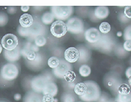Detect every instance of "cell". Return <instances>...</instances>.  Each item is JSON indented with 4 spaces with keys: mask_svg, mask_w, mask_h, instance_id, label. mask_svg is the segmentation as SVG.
Wrapping results in <instances>:
<instances>
[{
    "mask_svg": "<svg viewBox=\"0 0 131 102\" xmlns=\"http://www.w3.org/2000/svg\"><path fill=\"white\" fill-rule=\"evenodd\" d=\"M86 90L85 94L79 97L83 101L96 102L101 96V90L96 82L94 81H85Z\"/></svg>",
    "mask_w": 131,
    "mask_h": 102,
    "instance_id": "cell-1",
    "label": "cell"
},
{
    "mask_svg": "<svg viewBox=\"0 0 131 102\" xmlns=\"http://www.w3.org/2000/svg\"><path fill=\"white\" fill-rule=\"evenodd\" d=\"M49 82H54L52 75L49 72H45L31 78L30 81V87L33 92L41 94L42 93L45 84Z\"/></svg>",
    "mask_w": 131,
    "mask_h": 102,
    "instance_id": "cell-2",
    "label": "cell"
},
{
    "mask_svg": "<svg viewBox=\"0 0 131 102\" xmlns=\"http://www.w3.org/2000/svg\"><path fill=\"white\" fill-rule=\"evenodd\" d=\"M1 77L4 80L13 81L19 75V67L16 63H7L3 65L0 71Z\"/></svg>",
    "mask_w": 131,
    "mask_h": 102,
    "instance_id": "cell-3",
    "label": "cell"
},
{
    "mask_svg": "<svg viewBox=\"0 0 131 102\" xmlns=\"http://www.w3.org/2000/svg\"><path fill=\"white\" fill-rule=\"evenodd\" d=\"M51 12L57 21H66L71 18L73 13V6H51Z\"/></svg>",
    "mask_w": 131,
    "mask_h": 102,
    "instance_id": "cell-4",
    "label": "cell"
},
{
    "mask_svg": "<svg viewBox=\"0 0 131 102\" xmlns=\"http://www.w3.org/2000/svg\"><path fill=\"white\" fill-rule=\"evenodd\" d=\"M114 37L109 34L102 35L100 40L94 45H91L92 48H96L97 50H100L104 53L110 52L115 47Z\"/></svg>",
    "mask_w": 131,
    "mask_h": 102,
    "instance_id": "cell-5",
    "label": "cell"
},
{
    "mask_svg": "<svg viewBox=\"0 0 131 102\" xmlns=\"http://www.w3.org/2000/svg\"><path fill=\"white\" fill-rule=\"evenodd\" d=\"M68 32L72 34L79 35L83 33L84 23L83 20L78 17H73L69 18L66 23Z\"/></svg>",
    "mask_w": 131,
    "mask_h": 102,
    "instance_id": "cell-6",
    "label": "cell"
},
{
    "mask_svg": "<svg viewBox=\"0 0 131 102\" xmlns=\"http://www.w3.org/2000/svg\"><path fill=\"white\" fill-rule=\"evenodd\" d=\"M47 27L45 25L41 23V21L39 20H36L34 21V23L29 28L30 33V38L29 39V41L31 42L34 41L35 38L39 36H45V34H47Z\"/></svg>",
    "mask_w": 131,
    "mask_h": 102,
    "instance_id": "cell-7",
    "label": "cell"
},
{
    "mask_svg": "<svg viewBox=\"0 0 131 102\" xmlns=\"http://www.w3.org/2000/svg\"><path fill=\"white\" fill-rule=\"evenodd\" d=\"M50 32L53 36L60 38L65 36L68 32L67 26L64 21H55L51 24Z\"/></svg>",
    "mask_w": 131,
    "mask_h": 102,
    "instance_id": "cell-8",
    "label": "cell"
},
{
    "mask_svg": "<svg viewBox=\"0 0 131 102\" xmlns=\"http://www.w3.org/2000/svg\"><path fill=\"white\" fill-rule=\"evenodd\" d=\"M1 43L5 50L11 51L18 46V39L15 34H7L2 38Z\"/></svg>",
    "mask_w": 131,
    "mask_h": 102,
    "instance_id": "cell-9",
    "label": "cell"
},
{
    "mask_svg": "<svg viewBox=\"0 0 131 102\" xmlns=\"http://www.w3.org/2000/svg\"><path fill=\"white\" fill-rule=\"evenodd\" d=\"M72 66L71 64L68 63L65 60H60V63L56 69H52V74L55 77L60 78V79H64V76L68 71H72Z\"/></svg>",
    "mask_w": 131,
    "mask_h": 102,
    "instance_id": "cell-10",
    "label": "cell"
},
{
    "mask_svg": "<svg viewBox=\"0 0 131 102\" xmlns=\"http://www.w3.org/2000/svg\"><path fill=\"white\" fill-rule=\"evenodd\" d=\"M104 82L107 88L116 92L119 86L122 84L121 78L115 73L107 74L104 78Z\"/></svg>",
    "mask_w": 131,
    "mask_h": 102,
    "instance_id": "cell-11",
    "label": "cell"
},
{
    "mask_svg": "<svg viewBox=\"0 0 131 102\" xmlns=\"http://www.w3.org/2000/svg\"><path fill=\"white\" fill-rule=\"evenodd\" d=\"M85 39L91 45H94L100 40L102 35L100 31L96 28H90L84 33Z\"/></svg>",
    "mask_w": 131,
    "mask_h": 102,
    "instance_id": "cell-12",
    "label": "cell"
},
{
    "mask_svg": "<svg viewBox=\"0 0 131 102\" xmlns=\"http://www.w3.org/2000/svg\"><path fill=\"white\" fill-rule=\"evenodd\" d=\"M64 59L69 63H73L78 61L79 58V53L75 47H70L65 50L64 53Z\"/></svg>",
    "mask_w": 131,
    "mask_h": 102,
    "instance_id": "cell-13",
    "label": "cell"
},
{
    "mask_svg": "<svg viewBox=\"0 0 131 102\" xmlns=\"http://www.w3.org/2000/svg\"><path fill=\"white\" fill-rule=\"evenodd\" d=\"M45 62V57L41 53L38 52L34 60L32 61H26V64L29 68L31 69L32 70H36H36H39V69H41L44 66Z\"/></svg>",
    "mask_w": 131,
    "mask_h": 102,
    "instance_id": "cell-14",
    "label": "cell"
},
{
    "mask_svg": "<svg viewBox=\"0 0 131 102\" xmlns=\"http://www.w3.org/2000/svg\"><path fill=\"white\" fill-rule=\"evenodd\" d=\"M21 55V48L18 46L15 50L11 51L5 50L4 51V57L7 61L9 62H15L19 60Z\"/></svg>",
    "mask_w": 131,
    "mask_h": 102,
    "instance_id": "cell-15",
    "label": "cell"
},
{
    "mask_svg": "<svg viewBox=\"0 0 131 102\" xmlns=\"http://www.w3.org/2000/svg\"><path fill=\"white\" fill-rule=\"evenodd\" d=\"M110 14V10L106 6H98L95 7L92 16L96 18V21L107 18Z\"/></svg>",
    "mask_w": 131,
    "mask_h": 102,
    "instance_id": "cell-16",
    "label": "cell"
},
{
    "mask_svg": "<svg viewBox=\"0 0 131 102\" xmlns=\"http://www.w3.org/2000/svg\"><path fill=\"white\" fill-rule=\"evenodd\" d=\"M79 53V58L78 60L79 63H85L91 58V51L88 47L84 45H79L77 48Z\"/></svg>",
    "mask_w": 131,
    "mask_h": 102,
    "instance_id": "cell-17",
    "label": "cell"
},
{
    "mask_svg": "<svg viewBox=\"0 0 131 102\" xmlns=\"http://www.w3.org/2000/svg\"><path fill=\"white\" fill-rule=\"evenodd\" d=\"M43 95H51L54 97L58 94V87L57 84L54 82H49L47 83L42 91Z\"/></svg>",
    "mask_w": 131,
    "mask_h": 102,
    "instance_id": "cell-18",
    "label": "cell"
},
{
    "mask_svg": "<svg viewBox=\"0 0 131 102\" xmlns=\"http://www.w3.org/2000/svg\"><path fill=\"white\" fill-rule=\"evenodd\" d=\"M34 18L31 15L28 13H24L21 15L19 19L20 26L24 29L30 28L34 23Z\"/></svg>",
    "mask_w": 131,
    "mask_h": 102,
    "instance_id": "cell-19",
    "label": "cell"
},
{
    "mask_svg": "<svg viewBox=\"0 0 131 102\" xmlns=\"http://www.w3.org/2000/svg\"><path fill=\"white\" fill-rule=\"evenodd\" d=\"M24 102H43V101L42 97L39 95V94L30 91L24 96Z\"/></svg>",
    "mask_w": 131,
    "mask_h": 102,
    "instance_id": "cell-20",
    "label": "cell"
},
{
    "mask_svg": "<svg viewBox=\"0 0 131 102\" xmlns=\"http://www.w3.org/2000/svg\"><path fill=\"white\" fill-rule=\"evenodd\" d=\"M41 21L44 25L52 24L54 22V17L51 11H46L41 16Z\"/></svg>",
    "mask_w": 131,
    "mask_h": 102,
    "instance_id": "cell-21",
    "label": "cell"
},
{
    "mask_svg": "<svg viewBox=\"0 0 131 102\" xmlns=\"http://www.w3.org/2000/svg\"><path fill=\"white\" fill-rule=\"evenodd\" d=\"M86 90V86L85 82H78L76 84L73 91L77 96L81 97V96H83L85 94Z\"/></svg>",
    "mask_w": 131,
    "mask_h": 102,
    "instance_id": "cell-22",
    "label": "cell"
},
{
    "mask_svg": "<svg viewBox=\"0 0 131 102\" xmlns=\"http://www.w3.org/2000/svg\"><path fill=\"white\" fill-rule=\"evenodd\" d=\"M62 102H75L76 98L75 95L70 91H66L61 97Z\"/></svg>",
    "mask_w": 131,
    "mask_h": 102,
    "instance_id": "cell-23",
    "label": "cell"
},
{
    "mask_svg": "<svg viewBox=\"0 0 131 102\" xmlns=\"http://www.w3.org/2000/svg\"><path fill=\"white\" fill-rule=\"evenodd\" d=\"M79 75L83 77H89L91 73V69L89 65L86 64L81 65L79 69Z\"/></svg>",
    "mask_w": 131,
    "mask_h": 102,
    "instance_id": "cell-24",
    "label": "cell"
},
{
    "mask_svg": "<svg viewBox=\"0 0 131 102\" xmlns=\"http://www.w3.org/2000/svg\"><path fill=\"white\" fill-rule=\"evenodd\" d=\"M130 92L131 90L129 85H128V84H124V83H122L121 85L119 86L117 90V94L120 95L128 94Z\"/></svg>",
    "mask_w": 131,
    "mask_h": 102,
    "instance_id": "cell-25",
    "label": "cell"
},
{
    "mask_svg": "<svg viewBox=\"0 0 131 102\" xmlns=\"http://www.w3.org/2000/svg\"><path fill=\"white\" fill-rule=\"evenodd\" d=\"M34 44L38 48L44 46L47 44L46 38L44 36H37L34 40Z\"/></svg>",
    "mask_w": 131,
    "mask_h": 102,
    "instance_id": "cell-26",
    "label": "cell"
},
{
    "mask_svg": "<svg viewBox=\"0 0 131 102\" xmlns=\"http://www.w3.org/2000/svg\"><path fill=\"white\" fill-rule=\"evenodd\" d=\"M59 63H60L59 59H58L57 57H55V56L50 57L47 61V64L48 65H49V67L52 69H56V68L58 66Z\"/></svg>",
    "mask_w": 131,
    "mask_h": 102,
    "instance_id": "cell-27",
    "label": "cell"
},
{
    "mask_svg": "<svg viewBox=\"0 0 131 102\" xmlns=\"http://www.w3.org/2000/svg\"><path fill=\"white\" fill-rule=\"evenodd\" d=\"M111 30V26L108 23L103 22L99 26V31L102 34H107Z\"/></svg>",
    "mask_w": 131,
    "mask_h": 102,
    "instance_id": "cell-28",
    "label": "cell"
},
{
    "mask_svg": "<svg viewBox=\"0 0 131 102\" xmlns=\"http://www.w3.org/2000/svg\"><path fill=\"white\" fill-rule=\"evenodd\" d=\"M17 32H18V34L23 38H26L27 39H30V33L29 28L28 29H24L21 26H18V29H17Z\"/></svg>",
    "mask_w": 131,
    "mask_h": 102,
    "instance_id": "cell-29",
    "label": "cell"
},
{
    "mask_svg": "<svg viewBox=\"0 0 131 102\" xmlns=\"http://www.w3.org/2000/svg\"><path fill=\"white\" fill-rule=\"evenodd\" d=\"M76 75L73 71H70L66 74L64 76V80L68 82H73L76 81Z\"/></svg>",
    "mask_w": 131,
    "mask_h": 102,
    "instance_id": "cell-30",
    "label": "cell"
},
{
    "mask_svg": "<svg viewBox=\"0 0 131 102\" xmlns=\"http://www.w3.org/2000/svg\"><path fill=\"white\" fill-rule=\"evenodd\" d=\"M115 101L119 102H131V92L127 95L117 94Z\"/></svg>",
    "mask_w": 131,
    "mask_h": 102,
    "instance_id": "cell-31",
    "label": "cell"
},
{
    "mask_svg": "<svg viewBox=\"0 0 131 102\" xmlns=\"http://www.w3.org/2000/svg\"><path fill=\"white\" fill-rule=\"evenodd\" d=\"M76 84L75 81L73 82H66L63 83V86H64V88L66 90V91H70V92H72V90H74V88Z\"/></svg>",
    "mask_w": 131,
    "mask_h": 102,
    "instance_id": "cell-32",
    "label": "cell"
},
{
    "mask_svg": "<svg viewBox=\"0 0 131 102\" xmlns=\"http://www.w3.org/2000/svg\"><path fill=\"white\" fill-rule=\"evenodd\" d=\"M8 17L5 13H0V26H3L7 23Z\"/></svg>",
    "mask_w": 131,
    "mask_h": 102,
    "instance_id": "cell-33",
    "label": "cell"
},
{
    "mask_svg": "<svg viewBox=\"0 0 131 102\" xmlns=\"http://www.w3.org/2000/svg\"><path fill=\"white\" fill-rule=\"evenodd\" d=\"M124 39L125 40H131V25L128 26L125 29Z\"/></svg>",
    "mask_w": 131,
    "mask_h": 102,
    "instance_id": "cell-34",
    "label": "cell"
},
{
    "mask_svg": "<svg viewBox=\"0 0 131 102\" xmlns=\"http://www.w3.org/2000/svg\"><path fill=\"white\" fill-rule=\"evenodd\" d=\"M123 13L128 19H131V6H127L124 8Z\"/></svg>",
    "mask_w": 131,
    "mask_h": 102,
    "instance_id": "cell-35",
    "label": "cell"
},
{
    "mask_svg": "<svg viewBox=\"0 0 131 102\" xmlns=\"http://www.w3.org/2000/svg\"><path fill=\"white\" fill-rule=\"evenodd\" d=\"M110 99V98H109L108 95L107 94L103 93L102 94H101L100 98L96 102H107Z\"/></svg>",
    "mask_w": 131,
    "mask_h": 102,
    "instance_id": "cell-36",
    "label": "cell"
},
{
    "mask_svg": "<svg viewBox=\"0 0 131 102\" xmlns=\"http://www.w3.org/2000/svg\"><path fill=\"white\" fill-rule=\"evenodd\" d=\"M123 49L126 51H131V40H125L123 44Z\"/></svg>",
    "mask_w": 131,
    "mask_h": 102,
    "instance_id": "cell-37",
    "label": "cell"
},
{
    "mask_svg": "<svg viewBox=\"0 0 131 102\" xmlns=\"http://www.w3.org/2000/svg\"><path fill=\"white\" fill-rule=\"evenodd\" d=\"M54 97L51 95H43L42 97L43 102H54Z\"/></svg>",
    "mask_w": 131,
    "mask_h": 102,
    "instance_id": "cell-38",
    "label": "cell"
},
{
    "mask_svg": "<svg viewBox=\"0 0 131 102\" xmlns=\"http://www.w3.org/2000/svg\"><path fill=\"white\" fill-rule=\"evenodd\" d=\"M119 20L121 21V23H128L129 19L127 18V17H125V15H124L123 13H119V17H118Z\"/></svg>",
    "mask_w": 131,
    "mask_h": 102,
    "instance_id": "cell-39",
    "label": "cell"
},
{
    "mask_svg": "<svg viewBox=\"0 0 131 102\" xmlns=\"http://www.w3.org/2000/svg\"><path fill=\"white\" fill-rule=\"evenodd\" d=\"M8 13L10 14H14L16 12V10H17V7H8Z\"/></svg>",
    "mask_w": 131,
    "mask_h": 102,
    "instance_id": "cell-40",
    "label": "cell"
},
{
    "mask_svg": "<svg viewBox=\"0 0 131 102\" xmlns=\"http://www.w3.org/2000/svg\"><path fill=\"white\" fill-rule=\"evenodd\" d=\"M44 7L42 6H34L32 7L33 9H34L36 12H38V11H41L43 9H44Z\"/></svg>",
    "mask_w": 131,
    "mask_h": 102,
    "instance_id": "cell-41",
    "label": "cell"
},
{
    "mask_svg": "<svg viewBox=\"0 0 131 102\" xmlns=\"http://www.w3.org/2000/svg\"><path fill=\"white\" fill-rule=\"evenodd\" d=\"M125 75H126V77H127V78L131 77V67H128L126 70V71H125Z\"/></svg>",
    "mask_w": 131,
    "mask_h": 102,
    "instance_id": "cell-42",
    "label": "cell"
},
{
    "mask_svg": "<svg viewBox=\"0 0 131 102\" xmlns=\"http://www.w3.org/2000/svg\"><path fill=\"white\" fill-rule=\"evenodd\" d=\"M20 9L22 10V11H23V12H27V11H28L30 7V6H21Z\"/></svg>",
    "mask_w": 131,
    "mask_h": 102,
    "instance_id": "cell-43",
    "label": "cell"
},
{
    "mask_svg": "<svg viewBox=\"0 0 131 102\" xmlns=\"http://www.w3.org/2000/svg\"><path fill=\"white\" fill-rule=\"evenodd\" d=\"M14 99L16 101H19L21 99V95L20 94H16L14 96Z\"/></svg>",
    "mask_w": 131,
    "mask_h": 102,
    "instance_id": "cell-44",
    "label": "cell"
},
{
    "mask_svg": "<svg viewBox=\"0 0 131 102\" xmlns=\"http://www.w3.org/2000/svg\"><path fill=\"white\" fill-rule=\"evenodd\" d=\"M122 32H118L117 33V36H118V37H121V36H122Z\"/></svg>",
    "mask_w": 131,
    "mask_h": 102,
    "instance_id": "cell-45",
    "label": "cell"
},
{
    "mask_svg": "<svg viewBox=\"0 0 131 102\" xmlns=\"http://www.w3.org/2000/svg\"><path fill=\"white\" fill-rule=\"evenodd\" d=\"M2 51H3V47H2V44H0V54H1V53H2Z\"/></svg>",
    "mask_w": 131,
    "mask_h": 102,
    "instance_id": "cell-46",
    "label": "cell"
},
{
    "mask_svg": "<svg viewBox=\"0 0 131 102\" xmlns=\"http://www.w3.org/2000/svg\"><path fill=\"white\" fill-rule=\"evenodd\" d=\"M128 79V84H129L130 86H131V77H129Z\"/></svg>",
    "mask_w": 131,
    "mask_h": 102,
    "instance_id": "cell-47",
    "label": "cell"
},
{
    "mask_svg": "<svg viewBox=\"0 0 131 102\" xmlns=\"http://www.w3.org/2000/svg\"><path fill=\"white\" fill-rule=\"evenodd\" d=\"M54 102H58V99H54Z\"/></svg>",
    "mask_w": 131,
    "mask_h": 102,
    "instance_id": "cell-48",
    "label": "cell"
},
{
    "mask_svg": "<svg viewBox=\"0 0 131 102\" xmlns=\"http://www.w3.org/2000/svg\"><path fill=\"white\" fill-rule=\"evenodd\" d=\"M114 102H119V101H115Z\"/></svg>",
    "mask_w": 131,
    "mask_h": 102,
    "instance_id": "cell-49",
    "label": "cell"
},
{
    "mask_svg": "<svg viewBox=\"0 0 131 102\" xmlns=\"http://www.w3.org/2000/svg\"><path fill=\"white\" fill-rule=\"evenodd\" d=\"M77 102H82V101H77Z\"/></svg>",
    "mask_w": 131,
    "mask_h": 102,
    "instance_id": "cell-50",
    "label": "cell"
}]
</instances>
